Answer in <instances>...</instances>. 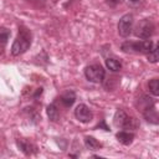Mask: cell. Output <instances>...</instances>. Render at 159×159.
Here are the masks:
<instances>
[{"label": "cell", "instance_id": "obj_20", "mask_svg": "<svg viewBox=\"0 0 159 159\" xmlns=\"http://www.w3.org/2000/svg\"><path fill=\"white\" fill-rule=\"evenodd\" d=\"M27 1H40V0H27Z\"/></svg>", "mask_w": 159, "mask_h": 159}, {"label": "cell", "instance_id": "obj_12", "mask_svg": "<svg viewBox=\"0 0 159 159\" xmlns=\"http://www.w3.org/2000/svg\"><path fill=\"white\" fill-rule=\"evenodd\" d=\"M46 112H47V116H48L50 120H52V122L58 120V118H60V111H58V108H57V106L55 103L48 104Z\"/></svg>", "mask_w": 159, "mask_h": 159}, {"label": "cell", "instance_id": "obj_6", "mask_svg": "<svg viewBox=\"0 0 159 159\" xmlns=\"http://www.w3.org/2000/svg\"><path fill=\"white\" fill-rule=\"evenodd\" d=\"M133 30V15L125 14L119 19L118 22V32L122 37H128Z\"/></svg>", "mask_w": 159, "mask_h": 159}, {"label": "cell", "instance_id": "obj_15", "mask_svg": "<svg viewBox=\"0 0 159 159\" xmlns=\"http://www.w3.org/2000/svg\"><path fill=\"white\" fill-rule=\"evenodd\" d=\"M9 36H10V31L6 27H0V53L2 52V48L9 40Z\"/></svg>", "mask_w": 159, "mask_h": 159}, {"label": "cell", "instance_id": "obj_4", "mask_svg": "<svg viewBox=\"0 0 159 159\" xmlns=\"http://www.w3.org/2000/svg\"><path fill=\"white\" fill-rule=\"evenodd\" d=\"M154 31H155V25L153 24V21L149 20V19H144V20H142V21L137 25L134 34H135V36L139 37V39L148 40V39H150V37L153 36Z\"/></svg>", "mask_w": 159, "mask_h": 159}, {"label": "cell", "instance_id": "obj_8", "mask_svg": "<svg viewBox=\"0 0 159 159\" xmlns=\"http://www.w3.org/2000/svg\"><path fill=\"white\" fill-rule=\"evenodd\" d=\"M16 144L19 147V149L26 154V155H31V154H35L37 152V148L34 143H31L30 140H26V139H16Z\"/></svg>", "mask_w": 159, "mask_h": 159}, {"label": "cell", "instance_id": "obj_10", "mask_svg": "<svg viewBox=\"0 0 159 159\" xmlns=\"http://www.w3.org/2000/svg\"><path fill=\"white\" fill-rule=\"evenodd\" d=\"M60 101L65 107H71L76 101V94L73 91H67L60 97Z\"/></svg>", "mask_w": 159, "mask_h": 159}, {"label": "cell", "instance_id": "obj_1", "mask_svg": "<svg viewBox=\"0 0 159 159\" xmlns=\"http://www.w3.org/2000/svg\"><path fill=\"white\" fill-rule=\"evenodd\" d=\"M30 46H31V31L25 26H20L19 34L11 46V55L20 56L24 52H26Z\"/></svg>", "mask_w": 159, "mask_h": 159}, {"label": "cell", "instance_id": "obj_11", "mask_svg": "<svg viewBox=\"0 0 159 159\" xmlns=\"http://www.w3.org/2000/svg\"><path fill=\"white\" fill-rule=\"evenodd\" d=\"M143 114H144V118H145L148 122H150V123H153V124H157V123H158V113H157V109H155L154 106H152V107L144 109V111H143Z\"/></svg>", "mask_w": 159, "mask_h": 159}, {"label": "cell", "instance_id": "obj_13", "mask_svg": "<svg viewBox=\"0 0 159 159\" xmlns=\"http://www.w3.org/2000/svg\"><path fill=\"white\" fill-rule=\"evenodd\" d=\"M84 144H86V147H87L89 150H98V149L102 147V144H101L96 138H93V137H91V135H86V137H84Z\"/></svg>", "mask_w": 159, "mask_h": 159}, {"label": "cell", "instance_id": "obj_16", "mask_svg": "<svg viewBox=\"0 0 159 159\" xmlns=\"http://www.w3.org/2000/svg\"><path fill=\"white\" fill-rule=\"evenodd\" d=\"M148 88H149V91L153 96H155V97L159 96V80L158 78L150 80L149 83H148Z\"/></svg>", "mask_w": 159, "mask_h": 159}, {"label": "cell", "instance_id": "obj_5", "mask_svg": "<svg viewBox=\"0 0 159 159\" xmlns=\"http://www.w3.org/2000/svg\"><path fill=\"white\" fill-rule=\"evenodd\" d=\"M104 70L101 65H89L84 68V76L89 81V82H93V83H99L104 80Z\"/></svg>", "mask_w": 159, "mask_h": 159}, {"label": "cell", "instance_id": "obj_14", "mask_svg": "<svg viewBox=\"0 0 159 159\" xmlns=\"http://www.w3.org/2000/svg\"><path fill=\"white\" fill-rule=\"evenodd\" d=\"M106 66L112 72H118V71L122 70V63L116 58H107L106 60Z\"/></svg>", "mask_w": 159, "mask_h": 159}, {"label": "cell", "instance_id": "obj_19", "mask_svg": "<svg viewBox=\"0 0 159 159\" xmlns=\"http://www.w3.org/2000/svg\"><path fill=\"white\" fill-rule=\"evenodd\" d=\"M130 1H132V2H138L139 0H130Z\"/></svg>", "mask_w": 159, "mask_h": 159}, {"label": "cell", "instance_id": "obj_7", "mask_svg": "<svg viewBox=\"0 0 159 159\" xmlns=\"http://www.w3.org/2000/svg\"><path fill=\"white\" fill-rule=\"evenodd\" d=\"M75 117H76L77 120L82 122V123H88V122L92 120L93 113H92V111H91L86 104L81 103V104H78V106L76 107V109H75Z\"/></svg>", "mask_w": 159, "mask_h": 159}, {"label": "cell", "instance_id": "obj_3", "mask_svg": "<svg viewBox=\"0 0 159 159\" xmlns=\"http://www.w3.org/2000/svg\"><path fill=\"white\" fill-rule=\"evenodd\" d=\"M114 124L122 129H135L138 122L135 118L128 116L123 109H118L114 114Z\"/></svg>", "mask_w": 159, "mask_h": 159}, {"label": "cell", "instance_id": "obj_18", "mask_svg": "<svg viewBox=\"0 0 159 159\" xmlns=\"http://www.w3.org/2000/svg\"><path fill=\"white\" fill-rule=\"evenodd\" d=\"M104 1H106V4L109 5V6H117L118 4H120L122 0H104Z\"/></svg>", "mask_w": 159, "mask_h": 159}, {"label": "cell", "instance_id": "obj_2", "mask_svg": "<svg viewBox=\"0 0 159 159\" xmlns=\"http://www.w3.org/2000/svg\"><path fill=\"white\" fill-rule=\"evenodd\" d=\"M153 47L150 40L143 41H125L122 43L120 50L125 53H148Z\"/></svg>", "mask_w": 159, "mask_h": 159}, {"label": "cell", "instance_id": "obj_9", "mask_svg": "<svg viewBox=\"0 0 159 159\" xmlns=\"http://www.w3.org/2000/svg\"><path fill=\"white\" fill-rule=\"evenodd\" d=\"M116 137H117L118 142L122 143V144H124V145L132 144V142H133V139H134V134L130 133V132H127V130H120V132H118V133L116 134Z\"/></svg>", "mask_w": 159, "mask_h": 159}, {"label": "cell", "instance_id": "obj_17", "mask_svg": "<svg viewBox=\"0 0 159 159\" xmlns=\"http://www.w3.org/2000/svg\"><path fill=\"white\" fill-rule=\"evenodd\" d=\"M147 56H148V61H149V62H152V63L158 62V46H157V45L153 46L152 50L147 53Z\"/></svg>", "mask_w": 159, "mask_h": 159}]
</instances>
